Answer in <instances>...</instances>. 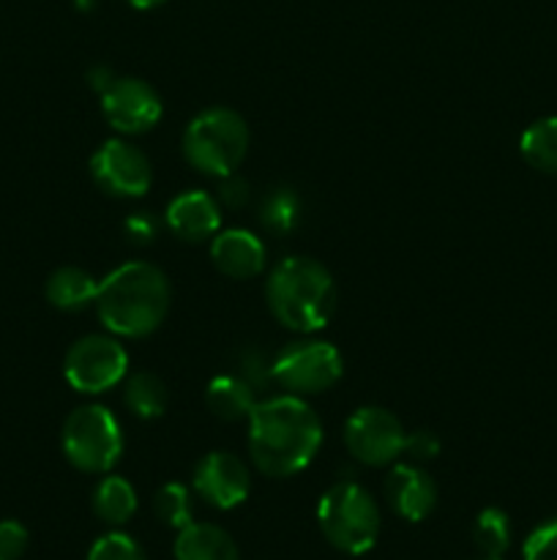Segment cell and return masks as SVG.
<instances>
[{
	"label": "cell",
	"mask_w": 557,
	"mask_h": 560,
	"mask_svg": "<svg viewBox=\"0 0 557 560\" xmlns=\"http://www.w3.org/2000/svg\"><path fill=\"white\" fill-rule=\"evenodd\" d=\"M246 421L251 463L271 479H287L306 470L322 446L320 416L295 394L257 402Z\"/></svg>",
	"instance_id": "cell-1"
},
{
	"label": "cell",
	"mask_w": 557,
	"mask_h": 560,
	"mask_svg": "<svg viewBox=\"0 0 557 560\" xmlns=\"http://www.w3.org/2000/svg\"><path fill=\"white\" fill-rule=\"evenodd\" d=\"M173 301L167 273L145 260H131L98 282L96 312L109 334L142 339L164 323Z\"/></svg>",
	"instance_id": "cell-2"
},
{
	"label": "cell",
	"mask_w": 557,
	"mask_h": 560,
	"mask_svg": "<svg viewBox=\"0 0 557 560\" xmlns=\"http://www.w3.org/2000/svg\"><path fill=\"white\" fill-rule=\"evenodd\" d=\"M265 301L271 315L284 328L315 334L322 331L336 315L339 290L333 273L320 260L289 255L268 277Z\"/></svg>",
	"instance_id": "cell-3"
},
{
	"label": "cell",
	"mask_w": 557,
	"mask_h": 560,
	"mask_svg": "<svg viewBox=\"0 0 557 560\" xmlns=\"http://www.w3.org/2000/svg\"><path fill=\"white\" fill-rule=\"evenodd\" d=\"M317 523L333 550L344 556H366L380 539L382 514L369 490L355 481H339L322 492Z\"/></svg>",
	"instance_id": "cell-4"
},
{
	"label": "cell",
	"mask_w": 557,
	"mask_h": 560,
	"mask_svg": "<svg viewBox=\"0 0 557 560\" xmlns=\"http://www.w3.org/2000/svg\"><path fill=\"white\" fill-rule=\"evenodd\" d=\"M180 148L191 167L211 178H224V175L238 173L240 162L246 159L249 126L235 109H202L186 126Z\"/></svg>",
	"instance_id": "cell-5"
},
{
	"label": "cell",
	"mask_w": 557,
	"mask_h": 560,
	"mask_svg": "<svg viewBox=\"0 0 557 560\" xmlns=\"http://www.w3.org/2000/svg\"><path fill=\"white\" fill-rule=\"evenodd\" d=\"M60 443L66 459L82 474H109L123 454V432L112 410L104 405H82L71 410Z\"/></svg>",
	"instance_id": "cell-6"
},
{
	"label": "cell",
	"mask_w": 557,
	"mask_h": 560,
	"mask_svg": "<svg viewBox=\"0 0 557 560\" xmlns=\"http://www.w3.org/2000/svg\"><path fill=\"white\" fill-rule=\"evenodd\" d=\"M344 375L342 353L331 342L320 339H304L289 342L282 353L273 359L271 377L295 397H311L336 386Z\"/></svg>",
	"instance_id": "cell-7"
},
{
	"label": "cell",
	"mask_w": 557,
	"mask_h": 560,
	"mask_svg": "<svg viewBox=\"0 0 557 560\" xmlns=\"http://www.w3.org/2000/svg\"><path fill=\"white\" fill-rule=\"evenodd\" d=\"M129 372V353L123 345L104 334H87L76 339L63 361L69 386L80 394H102L120 386Z\"/></svg>",
	"instance_id": "cell-8"
},
{
	"label": "cell",
	"mask_w": 557,
	"mask_h": 560,
	"mask_svg": "<svg viewBox=\"0 0 557 560\" xmlns=\"http://www.w3.org/2000/svg\"><path fill=\"white\" fill-rule=\"evenodd\" d=\"M342 438L353 459L369 468H382L402 457L407 432L391 410L366 405L344 421Z\"/></svg>",
	"instance_id": "cell-9"
},
{
	"label": "cell",
	"mask_w": 557,
	"mask_h": 560,
	"mask_svg": "<svg viewBox=\"0 0 557 560\" xmlns=\"http://www.w3.org/2000/svg\"><path fill=\"white\" fill-rule=\"evenodd\" d=\"M91 175L98 189L126 200L142 197L153 184L151 159L120 137L98 145L91 159Z\"/></svg>",
	"instance_id": "cell-10"
},
{
	"label": "cell",
	"mask_w": 557,
	"mask_h": 560,
	"mask_svg": "<svg viewBox=\"0 0 557 560\" xmlns=\"http://www.w3.org/2000/svg\"><path fill=\"white\" fill-rule=\"evenodd\" d=\"M102 113L118 135H145L162 120L164 104L156 88L137 77H118L102 93Z\"/></svg>",
	"instance_id": "cell-11"
},
{
	"label": "cell",
	"mask_w": 557,
	"mask_h": 560,
	"mask_svg": "<svg viewBox=\"0 0 557 560\" xmlns=\"http://www.w3.org/2000/svg\"><path fill=\"white\" fill-rule=\"evenodd\" d=\"M191 485L208 506L229 512L249 498L251 474L233 452H211L197 463Z\"/></svg>",
	"instance_id": "cell-12"
},
{
	"label": "cell",
	"mask_w": 557,
	"mask_h": 560,
	"mask_svg": "<svg viewBox=\"0 0 557 560\" xmlns=\"http://www.w3.org/2000/svg\"><path fill=\"white\" fill-rule=\"evenodd\" d=\"M386 498L396 517L424 523L437 506V485L420 465L399 463L386 479Z\"/></svg>",
	"instance_id": "cell-13"
},
{
	"label": "cell",
	"mask_w": 557,
	"mask_h": 560,
	"mask_svg": "<svg viewBox=\"0 0 557 560\" xmlns=\"http://www.w3.org/2000/svg\"><path fill=\"white\" fill-rule=\"evenodd\" d=\"M164 222L180 241L200 244V241L213 238L222 230V206H218L216 197L202 189L180 191L167 206Z\"/></svg>",
	"instance_id": "cell-14"
},
{
	"label": "cell",
	"mask_w": 557,
	"mask_h": 560,
	"mask_svg": "<svg viewBox=\"0 0 557 560\" xmlns=\"http://www.w3.org/2000/svg\"><path fill=\"white\" fill-rule=\"evenodd\" d=\"M211 260L224 277L254 279L265 268V244L251 230H218L211 241Z\"/></svg>",
	"instance_id": "cell-15"
},
{
	"label": "cell",
	"mask_w": 557,
	"mask_h": 560,
	"mask_svg": "<svg viewBox=\"0 0 557 560\" xmlns=\"http://www.w3.org/2000/svg\"><path fill=\"white\" fill-rule=\"evenodd\" d=\"M173 552L175 560H240L233 536L211 523H189L180 528Z\"/></svg>",
	"instance_id": "cell-16"
},
{
	"label": "cell",
	"mask_w": 557,
	"mask_h": 560,
	"mask_svg": "<svg viewBox=\"0 0 557 560\" xmlns=\"http://www.w3.org/2000/svg\"><path fill=\"white\" fill-rule=\"evenodd\" d=\"M47 301L60 312H80L85 306L96 304L98 282L91 271L80 266H63L49 273L47 279Z\"/></svg>",
	"instance_id": "cell-17"
},
{
	"label": "cell",
	"mask_w": 557,
	"mask_h": 560,
	"mask_svg": "<svg viewBox=\"0 0 557 560\" xmlns=\"http://www.w3.org/2000/svg\"><path fill=\"white\" fill-rule=\"evenodd\" d=\"M205 405L222 421L249 419L257 405L254 388L240 375H216L205 388Z\"/></svg>",
	"instance_id": "cell-18"
},
{
	"label": "cell",
	"mask_w": 557,
	"mask_h": 560,
	"mask_svg": "<svg viewBox=\"0 0 557 560\" xmlns=\"http://www.w3.org/2000/svg\"><path fill=\"white\" fill-rule=\"evenodd\" d=\"M137 506H140V501H137L134 487L123 476H104L93 490V514L112 528L131 523Z\"/></svg>",
	"instance_id": "cell-19"
},
{
	"label": "cell",
	"mask_w": 557,
	"mask_h": 560,
	"mask_svg": "<svg viewBox=\"0 0 557 560\" xmlns=\"http://www.w3.org/2000/svg\"><path fill=\"white\" fill-rule=\"evenodd\" d=\"M123 402L129 413L140 421L162 419L169 405V388L153 372H134V375L126 377Z\"/></svg>",
	"instance_id": "cell-20"
},
{
	"label": "cell",
	"mask_w": 557,
	"mask_h": 560,
	"mask_svg": "<svg viewBox=\"0 0 557 560\" xmlns=\"http://www.w3.org/2000/svg\"><path fill=\"white\" fill-rule=\"evenodd\" d=\"M519 153L538 173L557 175V115L533 120L519 137Z\"/></svg>",
	"instance_id": "cell-21"
},
{
	"label": "cell",
	"mask_w": 557,
	"mask_h": 560,
	"mask_svg": "<svg viewBox=\"0 0 557 560\" xmlns=\"http://www.w3.org/2000/svg\"><path fill=\"white\" fill-rule=\"evenodd\" d=\"M511 539H513L511 517H508L502 509L489 506L475 517L473 541L484 556L502 558L508 552V547H511Z\"/></svg>",
	"instance_id": "cell-22"
},
{
	"label": "cell",
	"mask_w": 557,
	"mask_h": 560,
	"mask_svg": "<svg viewBox=\"0 0 557 560\" xmlns=\"http://www.w3.org/2000/svg\"><path fill=\"white\" fill-rule=\"evenodd\" d=\"M300 197L287 186L271 189V195L262 197L260 202V222L262 228L276 235L293 233L300 224Z\"/></svg>",
	"instance_id": "cell-23"
},
{
	"label": "cell",
	"mask_w": 557,
	"mask_h": 560,
	"mask_svg": "<svg viewBox=\"0 0 557 560\" xmlns=\"http://www.w3.org/2000/svg\"><path fill=\"white\" fill-rule=\"evenodd\" d=\"M153 514H156L158 523L175 530L194 523V501H191L189 487L180 485V481L158 487V492L153 495Z\"/></svg>",
	"instance_id": "cell-24"
},
{
	"label": "cell",
	"mask_w": 557,
	"mask_h": 560,
	"mask_svg": "<svg viewBox=\"0 0 557 560\" xmlns=\"http://www.w3.org/2000/svg\"><path fill=\"white\" fill-rule=\"evenodd\" d=\"M87 560H147L142 547L131 539L129 534H120V530H112V534H104L102 539L93 541L91 552H87Z\"/></svg>",
	"instance_id": "cell-25"
},
{
	"label": "cell",
	"mask_w": 557,
	"mask_h": 560,
	"mask_svg": "<svg viewBox=\"0 0 557 560\" xmlns=\"http://www.w3.org/2000/svg\"><path fill=\"white\" fill-rule=\"evenodd\" d=\"M524 560H557V517L546 520L538 528L530 530L522 545Z\"/></svg>",
	"instance_id": "cell-26"
},
{
	"label": "cell",
	"mask_w": 557,
	"mask_h": 560,
	"mask_svg": "<svg viewBox=\"0 0 557 560\" xmlns=\"http://www.w3.org/2000/svg\"><path fill=\"white\" fill-rule=\"evenodd\" d=\"M27 528L16 520H3L0 523V560H20L27 550Z\"/></svg>",
	"instance_id": "cell-27"
},
{
	"label": "cell",
	"mask_w": 557,
	"mask_h": 560,
	"mask_svg": "<svg viewBox=\"0 0 557 560\" xmlns=\"http://www.w3.org/2000/svg\"><path fill=\"white\" fill-rule=\"evenodd\" d=\"M123 233L131 244L147 246V244H153V238L158 235V222L151 217V213L137 211L123 222Z\"/></svg>",
	"instance_id": "cell-28"
},
{
	"label": "cell",
	"mask_w": 557,
	"mask_h": 560,
	"mask_svg": "<svg viewBox=\"0 0 557 560\" xmlns=\"http://www.w3.org/2000/svg\"><path fill=\"white\" fill-rule=\"evenodd\" d=\"M404 454L415 459V463H424V459H435L440 454V438L429 430H415L407 432V441H404Z\"/></svg>",
	"instance_id": "cell-29"
},
{
	"label": "cell",
	"mask_w": 557,
	"mask_h": 560,
	"mask_svg": "<svg viewBox=\"0 0 557 560\" xmlns=\"http://www.w3.org/2000/svg\"><path fill=\"white\" fill-rule=\"evenodd\" d=\"M218 206H227V208H244L246 202L251 200V189L249 184H246V178H240L238 173L233 175H224L222 178V189H218Z\"/></svg>",
	"instance_id": "cell-30"
},
{
	"label": "cell",
	"mask_w": 557,
	"mask_h": 560,
	"mask_svg": "<svg viewBox=\"0 0 557 560\" xmlns=\"http://www.w3.org/2000/svg\"><path fill=\"white\" fill-rule=\"evenodd\" d=\"M115 80H118V77H115V71L107 69V66H96V69L87 71V82H91V88L98 93V96H102Z\"/></svg>",
	"instance_id": "cell-31"
},
{
	"label": "cell",
	"mask_w": 557,
	"mask_h": 560,
	"mask_svg": "<svg viewBox=\"0 0 557 560\" xmlns=\"http://www.w3.org/2000/svg\"><path fill=\"white\" fill-rule=\"evenodd\" d=\"M162 3H167V0H129V5H134V9H140V11L158 9Z\"/></svg>",
	"instance_id": "cell-32"
},
{
	"label": "cell",
	"mask_w": 557,
	"mask_h": 560,
	"mask_svg": "<svg viewBox=\"0 0 557 560\" xmlns=\"http://www.w3.org/2000/svg\"><path fill=\"white\" fill-rule=\"evenodd\" d=\"M76 3V9H82V11H87L93 5V0H74Z\"/></svg>",
	"instance_id": "cell-33"
},
{
	"label": "cell",
	"mask_w": 557,
	"mask_h": 560,
	"mask_svg": "<svg viewBox=\"0 0 557 560\" xmlns=\"http://www.w3.org/2000/svg\"><path fill=\"white\" fill-rule=\"evenodd\" d=\"M473 560H502V558H491V556H481V558H473Z\"/></svg>",
	"instance_id": "cell-34"
}]
</instances>
